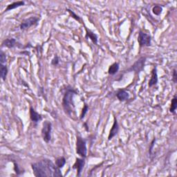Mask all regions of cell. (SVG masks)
<instances>
[{"mask_svg":"<svg viewBox=\"0 0 177 177\" xmlns=\"http://www.w3.org/2000/svg\"><path fill=\"white\" fill-rule=\"evenodd\" d=\"M162 11H163V7H161L160 5H156L152 8V12H153V13L154 15H157V16L160 15L161 13H162Z\"/></svg>","mask_w":177,"mask_h":177,"instance_id":"obj_20","label":"cell"},{"mask_svg":"<svg viewBox=\"0 0 177 177\" xmlns=\"http://www.w3.org/2000/svg\"><path fill=\"white\" fill-rule=\"evenodd\" d=\"M40 20V18L36 16H32L27 18V19H25L21 21V23L20 25V29L22 30L29 29L31 26L37 25L38 24Z\"/></svg>","mask_w":177,"mask_h":177,"instance_id":"obj_6","label":"cell"},{"mask_svg":"<svg viewBox=\"0 0 177 177\" xmlns=\"http://www.w3.org/2000/svg\"><path fill=\"white\" fill-rule=\"evenodd\" d=\"M8 73V67L6 64H0V76H1L3 81H5Z\"/></svg>","mask_w":177,"mask_h":177,"instance_id":"obj_17","label":"cell"},{"mask_svg":"<svg viewBox=\"0 0 177 177\" xmlns=\"http://www.w3.org/2000/svg\"><path fill=\"white\" fill-rule=\"evenodd\" d=\"M176 108H177V98H176V95L175 94L172 98V102H171V106L170 108V113H172V114H176Z\"/></svg>","mask_w":177,"mask_h":177,"instance_id":"obj_18","label":"cell"},{"mask_svg":"<svg viewBox=\"0 0 177 177\" xmlns=\"http://www.w3.org/2000/svg\"><path fill=\"white\" fill-rule=\"evenodd\" d=\"M0 63L2 64H5L7 63V55L2 51L0 52Z\"/></svg>","mask_w":177,"mask_h":177,"instance_id":"obj_23","label":"cell"},{"mask_svg":"<svg viewBox=\"0 0 177 177\" xmlns=\"http://www.w3.org/2000/svg\"><path fill=\"white\" fill-rule=\"evenodd\" d=\"M119 132V123H118V120H117L116 116H114L113 125L110 129L109 133V136H108L109 141H111V140L114 137H115V136L118 134Z\"/></svg>","mask_w":177,"mask_h":177,"instance_id":"obj_10","label":"cell"},{"mask_svg":"<svg viewBox=\"0 0 177 177\" xmlns=\"http://www.w3.org/2000/svg\"><path fill=\"white\" fill-rule=\"evenodd\" d=\"M2 46H5V47H7L8 49H13L15 47H18L20 49L24 48V46L15 38H7L4 40L2 42Z\"/></svg>","mask_w":177,"mask_h":177,"instance_id":"obj_8","label":"cell"},{"mask_svg":"<svg viewBox=\"0 0 177 177\" xmlns=\"http://www.w3.org/2000/svg\"><path fill=\"white\" fill-rule=\"evenodd\" d=\"M24 4H25V2H24V1L15 2L13 3H12V4L8 5L7 8L5 9L4 12H8V11H11V10H13V9H15L17 8L22 7V6H24Z\"/></svg>","mask_w":177,"mask_h":177,"instance_id":"obj_15","label":"cell"},{"mask_svg":"<svg viewBox=\"0 0 177 177\" xmlns=\"http://www.w3.org/2000/svg\"><path fill=\"white\" fill-rule=\"evenodd\" d=\"M88 111H89V107H88V105H86V104H85V105H84V107L82 109V114L81 115H80V120H82L84 118H85V116H86V113L88 112Z\"/></svg>","mask_w":177,"mask_h":177,"instance_id":"obj_21","label":"cell"},{"mask_svg":"<svg viewBox=\"0 0 177 177\" xmlns=\"http://www.w3.org/2000/svg\"><path fill=\"white\" fill-rule=\"evenodd\" d=\"M85 165V158H76V162L73 164V169L77 170V176H81V174Z\"/></svg>","mask_w":177,"mask_h":177,"instance_id":"obj_9","label":"cell"},{"mask_svg":"<svg viewBox=\"0 0 177 177\" xmlns=\"http://www.w3.org/2000/svg\"><path fill=\"white\" fill-rule=\"evenodd\" d=\"M138 42L140 47L150 46L151 44V37L150 34L140 30L138 37Z\"/></svg>","mask_w":177,"mask_h":177,"instance_id":"obj_5","label":"cell"},{"mask_svg":"<svg viewBox=\"0 0 177 177\" xmlns=\"http://www.w3.org/2000/svg\"><path fill=\"white\" fill-rule=\"evenodd\" d=\"M86 30V35L85 38L86 39H90L92 41L93 43H94L95 44H98V35H96L95 33H94L93 31H91V30L88 29L87 28H85Z\"/></svg>","mask_w":177,"mask_h":177,"instance_id":"obj_14","label":"cell"},{"mask_svg":"<svg viewBox=\"0 0 177 177\" xmlns=\"http://www.w3.org/2000/svg\"><path fill=\"white\" fill-rule=\"evenodd\" d=\"M158 83V73H157V68L154 67V69L151 71V78L149 80V87H152L154 85H156Z\"/></svg>","mask_w":177,"mask_h":177,"instance_id":"obj_13","label":"cell"},{"mask_svg":"<svg viewBox=\"0 0 177 177\" xmlns=\"http://www.w3.org/2000/svg\"><path fill=\"white\" fill-rule=\"evenodd\" d=\"M67 11L69 12V13L71 15V16H72V17L73 18V19H75L76 21L80 22V21H81V19H80V17L78 16V15H77V14H76L73 11H71V9H69V8H67Z\"/></svg>","mask_w":177,"mask_h":177,"instance_id":"obj_22","label":"cell"},{"mask_svg":"<svg viewBox=\"0 0 177 177\" xmlns=\"http://www.w3.org/2000/svg\"><path fill=\"white\" fill-rule=\"evenodd\" d=\"M120 69V64L119 63H114L111 65H110V67H109L108 69V73L111 76H114L115 74H116L119 72Z\"/></svg>","mask_w":177,"mask_h":177,"instance_id":"obj_16","label":"cell"},{"mask_svg":"<svg viewBox=\"0 0 177 177\" xmlns=\"http://www.w3.org/2000/svg\"><path fill=\"white\" fill-rule=\"evenodd\" d=\"M84 126H85V129H86V131L89 132V128H88V126H87V125H86V123H85V124H84Z\"/></svg>","mask_w":177,"mask_h":177,"instance_id":"obj_28","label":"cell"},{"mask_svg":"<svg viewBox=\"0 0 177 177\" xmlns=\"http://www.w3.org/2000/svg\"><path fill=\"white\" fill-rule=\"evenodd\" d=\"M155 142H156V138H154V139L153 140V141H151V147H150V150H149V153H150V154H151L152 150H153V147H154V145Z\"/></svg>","mask_w":177,"mask_h":177,"instance_id":"obj_27","label":"cell"},{"mask_svg":"<svg viewBox=\"0 0 177 177\" xmlns=\"http://www.w3.org/2000/svg\"><path fill=\"white\" fill-rule=\"evenodd\" d=\"M51 132H52V123L48 120H45L43 123L42 128L41 130V134L44 141L49 143L51 140Z\"/></svg>","mask_w":177,"mask_h":177,"instance_id":"obj_4","label":"cell"},{"mask_svg":"<svg viewBox=\"0 0 177 177\" xmlns=\"http://www.w3.org/2000/svg\"><path fill=\"white\" fill-rule=\"evenodd\" d=\"M29 112H30V119L31 120L32 122L34 124H35V125H37V124L42 120V115L37 112V111L35 110V109H34L33 107H30Z\"/></svg>","mask_w":177,"mask_h":177,"instance_id":"obj_11","label":"cell"},{"mask_svg":"<svg viewBox=\"0 0 177 177\" xmlns=\"http://www.w3.org/2000/svg\"><path fill=\"white\" fill-rule=\"evenodd\" d=\"M33 175L36 177H60L63 176L60 169L48 158H44L31 164Z\"/></svg>","mask_w":177,"mask_h":177,"instance_id":"obj_1","label":"cell"},{"mask_svg":"<svg viewBox=\"0 0 177 177\" xmlns=\"http://www.w3.org/2000/svg\"><path fill=\"white\" fill-rule=\"evenodd\" d=\"M14 163V170L15 173L17 174V175H20L22 173V170L20 168V166L18 165V164L16 162H13Z\"/></svg>","mask_w":177,"mask_h":177,"instance_id":"obj_24","label":"cell"},{"mask_svg":"<svg viewBox=\"0 0 177 177\" xmlns=\"http://www.w3.org/2000/svg\"><path fill=\"white\" fill-rule=\"evenodd\" d=\"M172 81L174 82V83L176 84L177 82V76H176V69H174L173 71H172Z\"/></svg>","mask_w":177,"mask_h":177,"instance_id":"obj_26","label":"cell"},{"mask_svg":"<svg viewBox=\"0 0 177 177\" xmlns=\"http://www.w3.org/2000/svg\"><path fill=\"white\" fill-rule=\"evenodd\" d=\"M118 100L120 102H125L129 100V94L125 89H120L117 91L116 94Z\"/></svg>","mask_w":177,"mask_h":177,"instance_id":"obj_12","label":"cell"},{"mask_svg":"<svg viewBox=\"0 0 177 177\" xmlns=\"http://www.w3.org/2000/svg\"><path fill=\"white\" fill-rule=\"evenodd\" d=\"M77 94V92L76 91L75 89H73L70 85L67 86L66 88L64 89L62 105H63V108L65 114L71 118V119H73V115L76 114V107L75 104H74L73 98L74 95Z\"/></svg>","mask_w":177,"mask_h":177,"instance_id":"obj_2","label":"cell"},{"mask_svg":"<svg viewBox=\"0 0 177 177\" xmlns=\"http://www.w3.org/2000/svg\"><path fill=\"white\" fill-rule=\"evenodd\" d=\"M66 158H65L64 156H60L56 160H55V165L56 166L58 167V168H63V167L66 164Z\"/></svg>","mask_w":177,"mask_h":177,"instance_id":"obj_19","label":"cell"},{"mask_svg":"<svg viewBox=\"0 0 177 177\" xmlns=\"http://www.w3.org/2000/svg\"><path fill=\"white\" fill-rule=\"evenodd\" d=\"M76 154L81 158H86L87 156V148H86V140L82 136H76Z\"/></svg>","mask_w":177,"mask_h":177,"instance_id":"obj_3","label":"cell"},{"mask_svg":"<svg viewBox=\"0 0 177 177\" xmlns=\"http://www.w3.org/2000/svg\"><path fill=\"white\" fill-rule=\"evenodd\" d=\"M146 59H147L146 57H141V58H139L138 60L136 61V63L127 70V71H131V72L133 71V72L136 73H139L141 71H143Z\"/></svg>","mask_w":177,"mask_h":177,"instance_id":"obj_7","label":"cell"},{"mask_svg":"<svg viewBox=\"0 0 177 177\" xmlns=\"http://www.w3.org/2000/svg\"><path fill=\"white\" fill-rule=\"evenodd\" d=\"M59 63H60V60H59V57L57 55H55L54 58L52 59L51 60V64L53 66H58L59 64Z\"/></svg>","mask_w":177,"mask_h":177,"instance_id":"obj_25","label":"cell"}]
</instances>
